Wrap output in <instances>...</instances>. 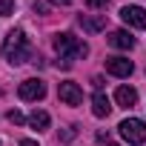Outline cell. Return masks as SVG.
Listing matches in <instances>:
<instances>
[{"label": "cell", "mask_w": 146, "mask_h": 146, "mask_svg": "<svg viewBox=\"0 0 146 146\" xmlns=\"http://www.w3.org/2000/svg\"><path fill=\"white\" fill-rule=\"evenodd\" d=\"M80 26L86 29V32H103L106 29V15H83L80 17Z\"/></svg>", "instance_id": "obj_9"}, {"label": "cell", "mask_w": 146, "mask_h": 146, "mask_svg": "<svg viewBox=\"0 0 146 146\" xmlns=\"http://www.w3.org/2000/svg\"><path fill=\"white\" fill-rule=\"evenodd\" d=\"M120 17H123V23L132 26V29H146V12H143L140 6H123V9H120Z\"/></svg>", "instance_id": "obj_7"}, {"label": "cell", "mask_w": 146, "mask_h": 146, "mask_svg": "<svg viewBox=\"0 0 146 146\" xmlns=\"http://www.w3.org/2000/svg\"><path fill=\"white\" fill-rule=\"evenodd\" d=\"M54 52L63 57V66H72V60H80V57H86L89 54V46L83 43V40H78L75 35H57L54 37Z\"/></svg>", "instance_id": "obj_2"}, {"label": "cell", "mask_w": 146, "mask_h": 146, "mask_svg": "<svg viewBox=\"0 0 146 146\" xmlns=\"http://www.w3.org/2000/svg\"><path fill=\"white\" fill-rule=\"evenodd\" d=\"M120 135H123V140H129L132 146H140V143H146V123L140 120V117H126L120 126Z\"/></svg>", "instance_id": "obj_3"}, {"label": "cell", "mask_w": 146, "mask_h": 146, "mask_svg": "<svg viewBox=\"0 0 146 146\" xmlns=\"http://www.w3.org/2000/svg\"><path fill=\"white\" fill-rule=\"evenodd\" d=\"M29 126H35V129H49V115H46L43 109H35V112L29 115Z\"/></svg>", "instance_id": "obj_12"}, {"label": "cell", "mask_w": 146, "mask_h": 146, "mask_svg": "<svg viewBox=\"0 0 146 146\" xmlns=\"http://www.w3.org/2000/svg\"><path fill=\"white\" fill-rule=\"evenodd\" d=\"M109 46H115V49H135V37L129 35V32H123V29H117V32H112L109 35Z\"/></svg>", "instance_id": "obj_8"}, {"label": "cell", "mask_w": 146, "mask_h": 146, "mask_svg": "<svg viewBox=\"0 0 146 146\" xmlns=\"http://www.w3.org/2000/svg\"><path fill=\"white\" fill-rule=\"evenodd\" d=\"M3 57L12 63V66H20L32 57V43L29 37L23 35V29H12L3 40Z\"/></svg>", "instance_id": "obj_1"}, {"label": "cell", "mask_w": 146, "mask_h": 146, "mask_svg": "<svg viewBox=\"0 0 146 146\" xmlns=\"http://www.w3.org/2000/svg\"><path fill=\"white\" fill-rule=\"evenodd\" d=\"M72 137H75V126H72V129H66V132H63V140H72Z\"/></svg>", "instance_id": "obj_16"}, {"label": "cell", "mask_w": 146, "mask_h": 146, "mask_svg": "<svg viewBox=\"0 0 146 146\" xmlns=\"http://www.w3.org/2000/svg\"><path fill=\"white\" fill-rule=\"evenodd\" d=\"M57 98H60L66 106H78V103H83V89H80L75 80H63V83L57 86Z\"/></svg>", "instance_id": "obj_5"}, {"label": "cell", "mask_w": 146, "mask_h": 146, "mask_svg": "<svg viewBox=\"0 0 146 146\" xmlns=\"http://www.w3.org/2000/svg\"><path fill=\"white\" fill-rule=\"evenodd\" d=\"M6 117H9V123H15V126H20V123H23V120H26V117H23V115H20V112H17V109H12V112H9V115H6Z\"/></svg>", "instance_id": "obj_13"}, {"label": "cell", "mask_w": 146, "mask_h": 146, "mask_svg": "<svg viewBox=\"0 0 146 146\" xmlns=\"http://www.w3.org/2000/svg\"><path fill=\"white\" fill-rule=\"evenodd\" d=\"M92 112H95V117H109L112 103H109V98H106L103 92H95V98H92Z\"/></svg>", "instance_id": "obj_11"}, {"label": "cell", "mask_w": 146, "mask_h": 146, "mask_svg": "<svg viewBox=\"0 0 146 146\" xmlns=\"http://www.w3.org/2000/svg\"><path fill=\"white\" fill-rule=\"evenodd\" d=\"M86 3H89V9H106L109 0H86Z\"/></svg>", "instance_id": "obj_15"}, {"label": "cell", "mask_w": 146, "mask_h": 146, "mask_svg": "<svg viewBox=\"0 0 146 146\" xmlns=\"http://www.w3.org/2000/svg\"><path fill=\"white\" fill-rule=\"evenodd\" d=\"M17 95H20V100H43L46 98V83L40 78H29V80L20 83Z\"/></svg>", "instance_id": "obj_4"}, {"label": "cell", "mask_w": 146, "mask_h": 146, "mask_svg": "<svg viewBox=\"0 0 146 146\" xmlns=\"http://www.w3.org/2000/svg\"><path fill=\"white\" fill-rule=\"evenodd\" d=\"M49 3H54V6H69L72 0H49Z\"/></svg>", "instance_id": "obj_17"}, {"label": "cell", "mask_w": 146, "mask_h": 146, "mask_svg": "<svg viewBox=\"0 0 146 146\" xmlns=\"http://www.w3.org/2000/svg\"><path fill=\"white\" fill-rule=\"evenodd\" d=\"M20 146H37V140H20Z\"/></svg>", "instance_id": "obj_18"}, {"label": "cell", "mask_w": 146, "mask_h": 146, "mask_svg": "<svg viewBox=\"0 0 146 146\" xmlns=\"http://www.w3.org/2000/svg\"><path fill=\"white\" fill-rule=\"evenodd\" d=\"M115 100H117V106L129 109V106H135V103H137V92H135L132 86H117V92H115Z\"/></svg>", "instance_id": "obj_10"}, {"label": "cell", "mask_w": 146, "mask_h": 146, "mask_svg": "<svg viewBox=\"0 0 146 146\" xmlns=\"http://www.w3.org/2000/svg\"><path fill=\"white\" fill-rule=\"evenodd\" d=\"M106 72L115 78H129L135 72V63L129 57H106Z\"/></svg>", "instance_id": "obj_6"}, {"label": "cell", "mask_w": 146, "mask_h": 146, "mask_svg": "<svg viewBox=\"0 0 146 146\" xmlns=\"http://www.w3.org/2000/svg\"><path fill=\"white\" fill-rule=\"evenodd\" d=\"M15 12V3L12 0H0V15H12Z\"/></svg>", "instance_id": "obj_14"}]
</instances>
